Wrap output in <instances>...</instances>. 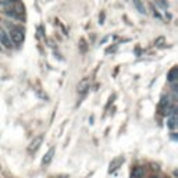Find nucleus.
<instances>
[{
	"label": "nucleus",
	"mask_w": 178,
	"mask_h": 178,
	"mask_svg": "<svg viewBox=\"0 0 178 178\" xmlns=\"http://www.w3.org/2000/svg\"><path fill=\"white\" fill-rule=\"evenodd\" d=\"M8 38L15 45H21L24 42V31H22L20 27H15V25H11L8 28Z\"/></svg>",
	"instance_id": "nucleus-1"
},
{
	"label": "nucleus",
	"mask_w": 178,
	"mask_h": 178,
	"mask_svg": "<svg viewBox=\"0 0 178 178\" xmlns=\"http://www.w3.org/2000/svg\"><path fill=\"white\" fill-rule=\"evenodd\" d=\"M0 45H3L6 49H10L13 45H11V40L8 38V33L4 31L2 27H0Z\"/></svg>",
	"instance_id": "nucleus-2"
},
{
	"label": "nucleus",
	"mask_w": 178,
	"mask_h": 178,
	"mask_svg": "<svg viewBox=\"0 0 178 178\" xmlns=\"http://www.w3.org/2000/svg\"><path fill=\"white\" fill-rule=\"evenodd\" d=\"M89 89V80L88 78H84V80L81 81L80 84H78V86H77V91H78V93H85V92Z\"/></svg>",
	"instance_id": "nucleus-3"
},
{
	"label": "nucleus",
	"mask_w": 178,
	"mask_h": 178,
	"mask_svg": "<svg viewBox=\"0 0 178 178\" xmlns=\"http://www.w3.org/2000/svg\"><path fill=\"white\" fill-rule=\"evenodd\" d=\"M42 141H43L42 136H36V138L31 142V145H29V152H36L39 149V146L42 145Z\"/></svg>",
	"instance_id": "nucleus-4"
},
{
	"label": "nucleus",
	"mask_w": 178,
	"mask_h": 178,
	"mask_svg": "<svg viewBox=\"0 0 178 178\" xmlns=\"http://www.w3.org/2000/svg\"><path fill=\"white\" fill-rule=\"evenodd\" d=\"M53 156H55V149L52 148V149H49V152L45 155L43 159H42V166H47V164L53 160Z\"/></svg>",
	"instance_id": "nucleus-5"
},
{
	"label": "nucleus",
	"mask_w": 178,
	"mask_h": 178,
	"mask_svg": "<svg viewBox=\"0 0 178 178\" xmlns=\"http://www.w3.org/2000/svg\"><path fill=\"white\" fill-rule=\"evenodd\" d=\"M178 68L177 67H173V68L168 71V74H167V80L170 81V82H175V80L178 78Z\"/></svg>",
	"instance_id": "nucleus-6"
},
{
	"label": "nucleus",
	"mask_w": 178,
	"mask_h": 178,
	"mask_svg": "<svg viewBox=\"0 0 178 178\" xmlns=\"http://www.w3.org/2000/svg\"><path fill=\"white\" fill-rule=\"evenodd\" d=\"M167 127L170 128L171 131H174L175 128H177V116H175V113L167 120Z\"/></svg>",
	"instance_id": "nucleus-7"
},
{
	"label": "nucleus",
	"mask_w": 178,
	"mask_h": 178,
	"mask_svg": "<svg viewBox=\"0 0 178 178\" xmlns=\"http://www.w3.org/2000/svg\"><path fill=\"white\" fill-rule=\"evenodd\" d=\"M145 173H143V168L142 167H135L131 173V178H143Z\"/></svg>",
	"instance_id": "nucleus-8"
},
{
	"label": "nucleus",
	"mask_w": 178,
	"mask_h": 178,
	"mask_svg": "<svg viewBox=\"0 0 178 178\" xmlns=\"http://www.w3.org/2000/svg\"><path fill=\"white\" fill-rule=\"evenodd\" d=\"M134 2V6H135V8L141 13V14H146V8H145V6L142 4V2L141 0H132Z\"/></svg>",
	"instance_id": "nucleus-9"
},
{
	"label": "nucleus",
	"mask_w": 178,
	"mask_h": 178,
	"mask_svg": "<svg viewBox=\"0 0 178 178\" xmlns=\"http://www.w3.org/2000/svg\"><path fill=\"white\" fill-rule=\"evenodd\" d=\"M149 178H159L157 175H152V177H149Z\"/></svg>",
	"instance_id": "nucleus-10"
},
{
	"label": "nucleus",
	"mask_w": 178,
	"mask_h": 178,
	"mask_svg": "<svg viewBox=\"0 0 178 178\" xmlns=\"http://www.w3.org/2000/svg\"><path fill=\"white\" fill-rule=\"evenodd\" d=\"M8 2H10V3H13V2H15V0H8Z\"/></svg>",
	"instance_id": "nucleus-11"
},
{
	"label": "nucleus",
	"mask_w": 178,
	"mask_h": 178,
	"mask_svg": "<svg viewBox=\"0 0 178 178\" xmlns=\"http://www.w3.org/2000/svg\"><path fill=\"white\" fill-rule=\"evenodd\" d=\"M0 50H2V47H0Z\"/></svg>",
	"instance_id": "nucleus-12"
}]
</instances>
